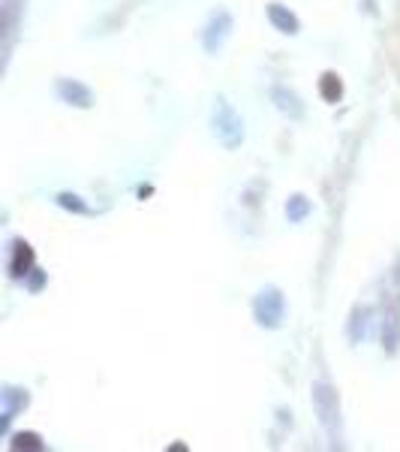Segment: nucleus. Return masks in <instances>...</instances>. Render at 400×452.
<instances>
[{
	"label": "nucleus",
	"mask_w": 400,
	"mask_h": 452,
	"mask_svg": "<svg viewBox=\"0 0 400 452\" xmlns=\"http://www.w3.org/2000/svg\"><path fill=\"white\" fill-rule=\"evenodd\" d=\"M211 124H214V136L220 139V142L226 145L229 151L244 142V121H241V115L229 106L226 97H217V100H214V118H211Z\"/></svg>",
	"instance_id": "f257e3e1"
},
{
	"label": "nucleus",
	"mask_w": 400,
	"mask_h": 452,
	"mask_svg": "<svg viewBox=\"0 0 400 452\" xmlns=\"http://www.w3.org/2000/svg\"><path fill=\"white\" fill-rule=\"evenodd\" d=\"M283 311H286V299L277 286H268L256 295L253 302V314H256V323L265 326V328H277L283 323Z\"/></svg>",
	"instance_id": "f03ea898"
},
{
	"label": "nucleus",
	"mask_w": 400,
	"mask_h": 452,
	"mask_svg": "<svg viewBox=\"0 0 400 452\" xmlns=\"http://www.w3.org/2000/svg\"><path fill=\"white\" fill-rule=\"evenodd\" d=\"M313 407L319 413V422L325 425V431L334 434V419L340 416V407H337V392L328 383H313Z\"/></svg>",
	"instance_id": "7ed1b4c3"
},
{
	"label": "nucleus",
	"mask_w": 400,
	"mask_h": 452,
	"mask_svg": "<svg viewBox=\"0 0 400 452\" xmlns=\"http://www.w3.org/2000/svg\"><path fill=\"white\" fill-rule=\"evenodd\" d=\"M229 30H232V19H229V12H214L211 15V21H208V28H205V37H202V43H205V52H217L223 43H226V37H229Z\"/></svg>",
	"instance_id": "20e7f679"
},
{
	"label": "nucleus",
	"mask_w": 400,
	"mask_h": 452,
	"mask_svg": "<svg viewBox=\"0 0 400 452\" xmlns=\"http://www.w3.org/2000/svg\"><path fill=\"white\" fill-rule=\"evenodd\" d=\"M57 94H61L63 103L79 106V109H90V106H94V94H90V88H85L76 79H61L57 81Z\"/></svg>",
	"instance_id": "39448f33"
},
{
	"label": "nucleus",
	"mask_w": 400,
	"mask_h": 452,
	"mask_svg": "<svg viewBox=\"0 0 400 452\" xmlns=\"http://www.w3.org/2000/svg\"><path fill=\"white\" fill-rule=\"evenodd\" d=\"M268 19H271V24L280 30V34H298L301 30V21H298V15L295 12H289L286 6H280V3H271L268 6Z\"/></svg>",
	"instance_id": "423d86ee"
},
{
	"label": "nucleus",
	"mask_w": 400,
	"mask_h": 452,
	"mask_svg": "<svg viewBox=\"0 0 400 452\" xmlns=\"http://www.w3.org/2000/svg\"><path fill=\"white\" fill-rule=\"evenodd\" d=\"M10 271H12V277H24V275H30V271H37L33 268V248L28 242H15Z\"/></svg>",
	"instance_id": "0eeeda50"
},
{
	"label": "nucleus",
	"mask_w": 400,
	"mask_h": 452,
	"mask_svg": "<svg viewBox=\"0 0 400 452\" xmlns=\"http://www.w3.org/2000/svg\"><path fill=\"white\" fill-rule=\"evenodd\" d=\"M271 97H274V103H277V109H280V112L292 115V118H301V115H304V106L298 103V97L292 94V90H286V88H274V90H271Z\"/></svg>",
	"instance_id": "6e6552de"
},
{
	"label": "nucleus",
	"mask_w": 400,
	"mask_h": 452,
	"mask_svg": "<svg viewBox=\"0 0 400 452\" xmlns=\"http://www.w3.org/2000/svg\"><path fill=\"white\" fill-rule=\"evenodd\" d=\"M319 94L325 103H337L343 97V81H340L337 72H322L319 79Z\"/></svg>",
	"instance_id": "1a4fd4ad"
},
{
	"label": "nucleus",
	"mask_w": 400,
	"mask_h": 452,
	"mask_svg": "<svg viewBox=\"0 0 400 452\" xmlns=\"http://www.w3.org/2000/svg\"><path fill=\"white\" fill-rule=\"evenodd\" d=\"M310 199H307V196H301V193H295L292 199L286 202V217H289V224H301V220L310 215Z\"/></svg>",
	"instance_id": "9d476101"
},
{
	"label": "nucleus",
	"mask_w": 400,
	"mask_h": 452,
	"mask_svg": "<svg viewBox=\"0 0 400 452\" xmlns=\"http://www.w3.org/2000/svg\"><path fill=\"white\" fill-rule=\"evenodd\" d=\"M12 449H43V440H39V434L24 431V434H15Z\"/></svg>",
	"instance_id": "9b49d317"
},
{
	"label": "nucleus",
	"mask_w": 400,
	"mask_h": 452,
	"mask_svg": "<svg viewBox=\"0 0 400 452\" xmlns=\"http://www.w3.org/2000/svg\"><path fill=\"white\" fill-rule=\"evenodd\" d=\"M57 205H63V208H70V211H79V215H88V205L81 202L76 193H61L57 196Z\"/></svg>",
	"instance_id": "f8f14e48"
},
{
	"label": "nucleus",
	"mask_w": 400,
	"mask_h": 452,
	"mask_svg": "<svg viewBox=\"0 0 400 452\" xmlns=\"http://www.w3.org/2000/svg\"><path fill=\"white\" fill-rule=\"evenodd\" d=\"M39 284H43V275H33V281H30V290H39Z\"/></svg>",
	"instance_id": "ddd939ff"
}]
</instances>
